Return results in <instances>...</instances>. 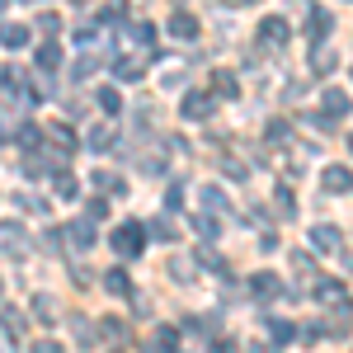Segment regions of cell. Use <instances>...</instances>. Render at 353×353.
I'll use <instances>...</instances> for the list:
<instances>
[{
	"label": "cell",
	"mask_w": 353,
	"mask_h": 353,
	"mask_svg": "<svg viewBox=\"0 0 353 353\" xmlns=\"http://www.w3.org/2000/svg\"><path fill=\"white\" fill-rule=\"evenodd\" d=\"M109 245L123 254V259H137V254L146 250V226H141V221H123V226H113Z\"/></svg>",
	"instance_id": "obj_1"
},
{
	"label": "cell",
	"mask_w": 353,
	"mask_h": 353,
	"mask_svg": "<svg viewBox=\"0 0 353 353\" xmlns=\"http://www.w3.org/2000/svg\"><path fill=\"white\" fill-rule=\"evenodd\" d=\"M212 113H217L212 90H184V118H189V123H208Z\"/></svg>",
	"instance_id": "obj_2"
},
{
	"label": "cell",
	"mask_w": 353,
	"mask_h": 353,
	"mask_svg": "<svg viewBox=\"0 0 353 353\" xmlns=\"http://www.w3.org/2000/svg\"><path fill=\"white\" fill-rule=\"evenodd\" d=\"M288 38H292V24L283 19V14H269V19H259V43L278 52V48H288Z\"/></svg>",
	"instance_id": "obj_3"
},
{
	"label": "cell",
	"mask_w": 353,
	"mask_h": 353,
	"mask_svg": "<svg viewBox=\"0 0 353 353\" xmlns=\"http://www.w3.org/2000/svg\"><path fill=\"white\" fill-rule=\"evenodd\" d=\"M0 254L5 259H24L28 241H24V226L19 221H0Z\"/></svg>",
	"instance_id": "obj_4"
},
{
	"label": "cell",
	"mask_w": 353,
	"mask_h": 353,
	"mask_svg": "<svg viewBox=\"0 0 353 353\" xmlns=\"http://www.w3.org/2000/svg\"><path fill=\"white\" fill-rule=\"evenodd\" d=\"M33 321H38V325H61V301H57L52 292H38V297H33Z\"/></svg>",
	"instance_id": "obj_5"
},
{
	"label": "cell",
	"mask_w": 353,
	"mask_h": 353,
	"mask_svg": "<svg viewBox=\"0 0 353 353\" xmlns=\"http://www.w3.org/2000/svg\"><path fill=\"white\" fill-rule=\"evenodd\" d=\"M316 301H321V306H339V311H349V288L334 283V278H325V283H316Z\"/></svg>",
	"instance_id": "obj_6"
},
{
	"label": "cell",
	"mask_w": 353,
	"mask_h": 353,
	"mask_svg": "<svg viewBox=\"0 0 353 353\" xmlns=\"http://www.w3.org/2000/svg\"><path fill=\"white\" fill-rule=\"evenodd\" d=\"M61 241L76 245V250H90V245H94V221L81 217V221H71V226H61Z\"/></svg>",
	"instance_id": "obj_7"
},
{
	"label": "cell",
	"mask_w": 353,
	"mask_h": 353,
	"mask_svg": "<svg viewBox=\"0 0 353 353\" xmlns=\"http://www.w3.org/2000/svg\"><path fill=\"white\" fill-rule=\"evenodd\" d=\"M0 325H5V334H10V344H19V339L28 334V321H24L19 306H0Z\"/></svg>",
	"instance_id": "obj_8"
},
{
	"label": "cell",
	"mask_w": 353,
	"mask_h": 353,
	"mask_svg": "<svg viewBox=\"0 0 353 353\" xmlns=\"http://www.w3.org/2000/svg\"><path fill=\"white\" fill-rule=\"evenodd\" d=\"M334 66H339V52H334V48H330L325 38H321V43L311 48V71H316V76H330Z\"/></svg>",
	"instance_id": "obj_9"
},
{
	"label": "cell",
	"mask_w": 353,
	"mask_h": 353,
	"mask_svg": "<svg viewBox=\"0 0 353 353\" xmlns=\"http://www.w3.org/2000/svg\"><path fill=\"white\" fill-rule=\"evenodd\" d=\"M311 245H316V250H344V231L330 226V221H321V226H311Z\"/></svg>",
	"instance_id": "obj_10"
},
{
	"label": "cell",
	"mask_w": 353,
	"mask_h": 353,
	"mask_svg": "<svg viewBox=\"0 0 353 353\" xmlns=\"http://www.w3.org/2000/svg\"><path fill=\"white\" fill-rule=\"evenodd\" d=\"M128 38H132L141 52H151V43H156V24H151V19H128Z\"/></svg>",
	"instance_id": "obj_11"
},
{
	"label": "cell",
	"mask_w": 353,
	"mask_h": 353,
	"mask_svg": "<svg viewBox=\"0 0 353 353\" xmlns=\"http://www.w3.org/2000/svg\"><path fill=\"white\" fill-rule=\"evenodd\" d=\"M330 28H334V19H330L325 10H316V5H311V10H306V33H311V43H321Z\"/></svg>",
	"instance_id": "obj_12"
},
{
	"label": "cell",
	"mask_w": 353,
	"mask_h": 353,
	"mask_svg": "<svg viewBox=\"0 0 353 353\" xmlns=\"http://www.w3.org/2000/svg\"><path fill=\"white\" fill-rule=\"evenodd\" d=\"M325 113H330V118H339V123L349 118V94H344L339 85H330V90H325Z\"/></svg>",
	"instance_id": "obj_13"
},
{
	"label": "cell",
	"mask_w": 353,
	"mask_h": 353,
	"mask_svg": "<svg viewBox=\"0 0 353 353\" xmlns=\"http://www.w3.org/2000/svg\"><path fill=\"white\" fill-rule=\"evenodd\" d=\"M321 184H325V193H339V198H344V193H349V165H330Z\"/></svg>",
	"instance_id": "obj_14"
},
{
	"label": "cell",
	"mask_w": 353,
	"mask_h": 353,
	"mask_svg": "<svg viewBox=\"0 0 353 353\" xmlns=\"http://www.w3.org/2000/svg\"><path fill=\"white\" fill-rule=\"evenodd\" d=\"M241 85H236V71H217L212 76V99H236Z\"/></svg>",
	"instance_id": "obj_15"
},
{
	"label": "cell",
	"mask_w": 353,
	"mask_h": 353,
	"mask_svg": "<svg viewBox=\"0 0 353 353\" xmlns=\"http://www.w3.org/2000/svg\"><path fill=\"white\" fill-rule=\"evenodd\" d=\"M113 76H118V81H141V76H146V61H137V57H118V61H113Z\"/></svg>",
	"instance_id": "obj_16"
},
{
	"label": "cell",
	"mask_w": 353,
	"mask_h": 353,
	"mask_svg": "<svg viewBox=\"0 0 353 353\" xmlns=\"http://www.w3.org/2000/svg\"><path fill=\"white\" fill-rule=\"evenodd\" d=\"M198 198H203V212H221V217L231 212V203H226V193H221L217 184H208V189L198 193Z\"/></svg>",
	"instance_id": "obj_17"
},
{
	"label": "cell",
	"mask_w": 353,
	"mask_h": 353,
	"mask_svg": "<svg viewBox=\"0 0 353 353\" xmlns=\"http://www.w3.org/2000/svg\"><path fill=\"white\" fill-rule=\"evenodd\" d=\"M52 189L61 193V198H76V193H81V179H76V174L61 165V170H52Z\"/></svg>",
	"instance_id": "obj_18"
},
{
	"label": "cell",
	"mask_w": 353,
	"mask_h": 353,
	"mask_svg": "<svg viewBox=\"0 0 353 353\" xmlns=\"http://www.w3.org/2000/svg\"><path fill=\"white\" fill-rule=\"evenodd\" d=\"M170 33L174 38H198V19H193L189 10H179V14H170Z\"/></svg>",
	"instance_id": "obj_19"
},
{
	"label": "cell",
	"mask_w": 353,
	"mask_h": 353,
	"mask_svg": "<svg viewBox=\"0 0 353 353\" xmlns=\"http://www.w3.org/2000/svg\"><path fill=\"white\" fill-rule=\"evenodd\" d=\"M94 189H99V193H113V198H123V193H128V184H123L113 170H94Z\"/></svg>",
	"instance_id": "obj_20"
},
{
	"label": "cell",
	"mask_w": 353,
	"mask_h": 353,
	"mask_svg": "<svg viewBox=\"0 0 353 353\" xmlns=\"http://www.w3.org/2000/svg\"><path fill=\"white\" fill-rule=\"evenodd\" d=\"M104 288H109L113 297H132V278H128L123 269H109V273H104Z\"/></svg>",
	"instance_id": "obj_21"
},
{
	"label": "cell",
	"mask_w": 353,
	"mask_h": 353,
	"mask_svg": "<svg viewBox=\"0 0 353 353\" xmlns=\"http://www.w3.org/2000/svg\"><path fill=\"white\" fill-rule=\"evenodd\" d=\"M269 339H273V344H292V339H297V325H292V321L269 316Z\"/></svg>",
	"instance_id": "obj_22"
},
{
	"label": "cell",
	"mask_w": 353,
	"mask_h": 353,
	"mask_svg": "<svg viewBox=\"0 0 353 353\" xmlns=\"http://www.w3.org/2000/svg\"><path fill=\"white\" fill-rule=\"evenodd\" d=\"M193 231H198L203 241H217V236H221V221H217V212H203V217H193Z\"/></svg>",
	"instance_id": "obj_23"
},
{
	"label": "cell",
	"mask_w": 353,
	"mask_h": 353,
	"mask_svg": "<svg viewBox=\"0 0 353 353\" xmlns=\"http://www.w3.org/2000/svg\"><path fill=\"white\" fill-rule=\"evenodd\" d=\"M113 123H94V128H90V146H94V151H109L113 146Z\"/></svg>",
	"instance_id": "obj_24"
},
{
	"label": "cell",
	"mask_w": 353,
	"mask_h": 353,
	"mask_svg": "<svg viewBox=\"0 0 353 353\" xmlns=\"http://www.w3.org/2000/svg\"><path fill=\"white\" fill-rule=\"evenodd\" d=\"M24 71H19V66H0V94H19V90H24Z\"/></svg>",
	"instance_id": "obj_25"
},
{
	"label": "cell",
	"mask_w": 353,
	"mask_h": 353,
	"mask_svg": "<svg viewBox=\"0 0 353 353\" xmlns=\"http://www.w3.org/2000/svg\"><path fill=\"white\" fill-rule=\"evenodd\" d=\"M0 43H5V48H24V43H28V28L24 24H0Z\"/></svg>",
	"instance_id": "obj_26"
},
{
	"label": "cell",
	"mask_w": 353,
	"mask_h": 353,
	"mask_svg": "<svg viewBox=\"0 0 353 353\" xmlns=\"http://www.w3.org/2000/svg\"><path fill=\"white\" fill-rule=\"evenodd\" d=\"M99 339H104V344H128V325H123V321H104V325H99Z\"/></svg>",
	"instance_id": "obj_27"
},
{
	"label": "cell",
	"mask_w": 353,
	"mask_h": 353,
	"mask_svg": "<svg viewBox=\"0 0 353 353\" xmlns=\"http://www.w3.org/2000/svg\"><path fill=\"white\" fill-rule=\"evenodd\" d=\"M250 292H254V297H273V292H278V278H273V273H254V278H250Z\"/></svg>",
	"instance_id": "obj_28"
},
{
	"label": "cell",
	"mask_w": 353,
	"mask_h": 353,
	"mask_svg": "<svg viewBox=\"0 0 353 353\" xmlns=\"http://www.w3.org/2000/svg\"><path fill=\"white\" fill-rule=\"evenodd\" d=\"M94 71H99V57H81V61H76V66H71V85L90 81V76H94Z\"/></svg>",
	"instance_id": "obj_29"
},
{
	"label": "cell",
	"mask_w": 353,
	"mask_h": 353,
	"mask_svg": "<svg viewBox=\"0 0 353 353\" xmlns=\"http://www.w3.org/2000/svg\"><path fill=\"white\" fill-rule=\"evenodd\" d=\"M38 66H43V71H57V66H61V48H57V43H43V48H38Z\"/></svg>",
	"instance_id": "obj_30"
},
{
	"label": "cell",
	"mask_w": 353,
	"mask_h": 353,
	"mask_svg": "<svg viewBox=\"0 0 353 353\" xmlns=\"http://www.w3.org/2000/svg\"><path fill=\"white\" fill-rule=\"evenodd\" d=\"M14 203H19L24 212H33V217H48V198H33V193H14Z\"/></svg>",
	"instance_id": "obj_31"
},
{
	"label": "cell",
	"mask_w": 353,
	"mask_h": 353,
	"mask_svg": "<svg viewBox=\"0 0 353 353\" xmlns=\"http://www.w3.org/2000/svg\"><path fill=\"white\" fill-rule=\"evenodd\" d=\"M52 141L61 146V151H76V132H71L66 123H52Z\"/></svg>",
	"instance_id": "obj_32"
},
{
	"label": "cell",
	"mask_w": 353,
	"mask_h": 353,
	"mask_svg": "<svg viewBox=\"0 0 353 353\" xmlns=\"http://www.w3.org/2000/svg\"><path fill=\"white\" fill-rule=\"evenodd\" d=\"M179 208H184V179H174L165 193V212H179Z\"/></svg>",
	"instance_id": "obj_33"
},
{
	"label": "cell",
	"mask_w": 353,
	"mask_h": 353,
	"mask_svg": "<svg viewBox=\"0 0 353 353\" xmlns=\"http://www.w3.org/2000/svg\"><path fill=\"white\" fill-rule=\"evenodd\" d=\"M146 231H151L156 241H165V245H170V241H179V236H174V226H170V221H165V217H156V221H151V226H146Z\"/></svg>",
	"instance_id": "obj_34"
},
{
	"label": "cell",
	"mask_w": 353,
	"mask_h": 353,
	"mask_svg": "<svg viewBox=\"0 0 353 353\" xmlns=\"http://www.w3.org/2000/svg\"><path fill=\"white\" fill-rule=\"evenodd\" d=\"M179 339H184V334H179L174 325H161V330H156V349H174Z\"/></svg>",
	"instance_id": "obj_35"
},
{
	"label": "cell",
	"mask_w": 353,
	"mask_h": 353,
	"mask_svg": "<svg viewBox=\"0 0 353 353\" xmlns=\"http://www.w3.org/2000/svg\"><path fill=\"white\" fill-rule=\"evenodd\" d=\"M99 104H104V113H123V94L104 85V90H99Z\"/></svg>",
	"instance_id": "obj_36"
},
{
	"label": "cell",
	"mask_w": 353,
	"mask_h": 353,
	"mask_svg": "<svg viewBox=\"0 0 353 353\" xmlns=\"http://www.w3.org/2000/svg\"><path fill=\"white\" fill-rule=\"evenodd\" d=\"M137 165H141V174H151V179H161L165 170H170V165H165L161 156H141V161H137Z\"/></svg>",
	"instance_id": "obj_37"
},
{
	"label": "cell",
	"mask_w": 353,
	"mask_h": 353,
	"mask_svg": "<svg viewBox=\"0 0 353 353\" xmlns=\"http://www.w3.org/2000/svg\"><path fill=\"white\" fill-rule=\"evenodd\" d=\"M273 198H278V212H283V217H292V212H297V203H292V189H288V184H278Z\"/></svg>",
	"instance_id": "obj_38"
},
{
	"label": "cell",
	"mask_w": 353,
	"mask_h": 353,
	"mask_svg": "<svg viewBox=\"0 0 353 353\" xmlns=\"http://www.w3.org/2000/svg\"><path fill=\"white\" fill-rule=\"evenodd\" d=\"M85 217L104 221V217H109V198H90V203H85Z\"/></svg>",
	"instance_id": "obj_39"
},
{
	"label": "cell",
	"mask_w": 353,
	"mask_h": 353,
	"mask_svg": "<svg viewBox=\"0 0 353 353\" xmlns=\"http://www.w3.org/2000/svg\"><path fill=\"white\" fill-rule=\"evenodd\" d=\"M217 170H226L231 179H245V174H250V170H245V165L236 161V156H217Z\"/></svg>",
	"instance_id": "obj_40"
},
{
	"label": "cell",
	"mask_w": 353,
	"mask_h": 353,
	"mask_svg": "<svg viewBox=\"0 0 353 353\" xmlns=\"http://www.w3.org/2000/svg\"><path fill=\"white\" fill-rule=\"evenodd\" d=\"M24 174H28V179H43V174H48V161H43V156L33 151V156L24 161Z\"/></svg>",
	"instance_id": "obj_41"
},
{
	"label": "cell",
	"mask_w": 353,
	"mask_h": 353,
	"mask_svg": "<svg viewBox=\"0 0 353 353\" xmlns=\"http://www.w3.org/2000/svg\"><path fill=\"white\" fill-rule=\"evenodd\" d=\"M264 137H269V141H288V137H292V128H288L283 118H273L269 128H264Z\"/></svg>",
	"instance_id": "obj_42"
},
{
	"label": "cell",
	"mask_w": 353,
	"mask_h": 353,
	"mask_svg": "<svg viewBox=\"0 0 353 353\" xmlns=\"http://www.w3.org/2000/svg\"><path fill=\"white\" fill-rule=\"evenodd\" d=\"M311 269H316V259L306 250H292V273H311Z\"/></svg>",
	"instance_id": "obj_43"
},
{
	"label": "cell",
	"mask_w": 353,
	"mask_h": 353,
	"mask_svg": "<svg viewBox=\"0 0 353 353\" xmlns=\"http://www.w3.org/2000/svg\"><path fill=\"white\" fill-rule=\"evenodd\" d=\"M14 132H19V118L0 113V141H14Z\"/></svg>",
	"instance_id": "obj_44"
},
{
	"label": "cell",
	"mask_w": 353,
	"mask_h": 353,
	"mask_svg": "<svg viewBox=\"0 0 353 353\" xmlns=\"http://www.w3.org/2000/svg\"><path fill=\"white\" fill-rule=\"evenodd\" d=\"M38 28H43V33H57V28H61V14L43 10V14H38Z\"/></svg>",
	"instance_id": "obj_45"
},
{
	"label": "cell",
	"mask_w": 353,
	"mask_h": 353,
	"mask_svg": "<svg viewBox=\"0 0 353 353\" xmlns=\"http://www.w3.org/2000/svg\"><path fill=\"white\" fill-rule=\"evenodd\" d=\"M170 278H179V283H189L193 273H189V264H179V259H174V264H170Z\"/></svg>",
	"instance_id": "obj_46"
},
{
	"label": "cell",
	"mask_w": 353,
	"mask_h": 353,
	"mask_svg": "<svg viewBox=\"0 0 353 353\" xmlns=\"http://www.w3.org/2000/svg\"><path fill=\"white\" fill-rule=\"evenodd\" d=\"M259 250H264V254H273V250H278V236H273V231H264V236H259Z\"/></svg>",
	"instance_id": "obj_47"
},
{
	"label": "cell",
	"mask_w": 353,
	"mask_h": 353,
	"mask_svg": "<svg viewBox=\"0 0 353 353\" xmlns=\"http://www.w3.org/2000/svg\"><path fill=\"white\" fill-rule=\"evenodd\" d=\"M76 43H94V24H81V28H76Z\"/></svg>",
	"instance_id": "obj_48"
},
{
	"label": "cell",
	"mask_w": 353,
	"mask_h": 353,
	"mask_svg": "<svg viewBox=\"0 0 353 353\" xmlns=\"http://www.w3.org/2000/svg\"><path fill=\"white\" fill-rule=\"evenodd\" d=\"M33 349H38V353H61V344H57V339H38Z\"/></svg>",
	"instance_id": "obj_49"
},
{
	"label": "cell",
	"mask_w": 353,
	"mask_h": 353,
	"mask_svg": "<svg viewBox=\"0 0 353 353\" xmlns=\"http://www.w3.org/2000/svg\"><path fill=\"white\" fill-rule=\"evenodd\" d=\"M226 5H250V0H226Z\"/></svg>",
	"instance_id": "obj_50"
},
{
	"label": "cell",
	"mask_w": 353,
	"mask_h": 353,
	"mask_svg": "<svg viewBox=\"0 0 353 353\" xmlns=\"http://www.w3.org/2000/svg\"><path fill=\"white\" fill-rule=\"evenodd\" d=\"M71 5H90V0H71Z\"/></svg>",
	"instance_id": "obj_51"
},
{
	"label": "cell",
	"mask_w": 353,
	"mask_h": 353,
	"mask_svg": "<svg viewBox=\"0 0 353 353\" xmlns=\"http://www.w3.org/2000/svg\"><path fill=\"white\" fill-rule=\"evenodd\" d=\"M0 297H5V283H0Z\"/></svg>",
	"instance_id": "obj_52"
},
{
	"label": "cell",
	"mask_w": 353,
	"mask_h": 353,
	"mask_svg": "<svg viewBox=\"0 0 353 353\" xmlns=\"http://www.w3.org/2000/svg\"><path fill=\"white\" fill-rule=\"evenodd\" d=\"M0 10H5V0H0Z\"/></svg>",
	"instance_id": "obj_53"
}]
</instances>
